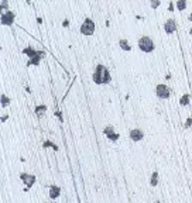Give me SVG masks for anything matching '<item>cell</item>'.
<instances>
[{
	"label": "cell",
	"mask_w": 192,
	"mask_h": 203,
	"mask_svg": "<svg viewBox=\"0 0 192 203\" xmlns=\"http://www.w3.org/2000/svg\"><path fill=\"white\" fill-rule=\"evenodd\" d=\"M110 80H112V76L109 69L105 65H97L93 71V82L97 85H105V83H109Z\"/></svg>",
	"instance_id": "6da1fadb"
},
{
	"label": "cell",
	"mask_w": 192,
	"mask_h": 203,
	"mask_svg": "<svg viewBox=\"0 0 192 203\" xmlns=\"http://www.w3.org/2000/svg\"><path fill=\"white\" fill-rule=\"evenodd\" d=\"M139 48L141 49L143 52H153L155 48V44L150 37L143 35V37L139 38Z\"/></svg>",
	"instance_id": "7a4b0ae2"
},
{
	"label": "cell",
	"mask_w": 192,
	"mask_h": 203,
	"mask_svg": "<svg viewBox=\"0 0 192 203\" xmlns=\"http://www.w3.org/2000/svg\"><path fill=\"white\" fill-rule=\"evenodd\" d=\"M80 32L83 35H92L95 32V23L92 21L89 17H86L85 20H83L82 26H80Z\"/></svg>",
	"instance_id": "3957f363"
},
{
	"label": "cell",
	"mask_w": 192,
	"mask_h": 203,
	"mask_svg": "<svg viewBox=\"0 0 192 203\" xmlns=\"http://www.w3.org/2000/svg\"><path fill=\"white\" fill-rule=\"evenodd\" d=\"M155 95L160 99H168L171 96V89L165 83H160V85L155 86Z\"/></svg>",
	"instance_id": "277c9868"
},
{
	"label": "cell",
	"mask_w": 192,
	"mask_h": 203,
	"mask_svg": "<svg viewBox=\"0 0 192 203\" xmlns=\"http://www.w3.org/2000/svg\"><path fill=\"white\" fill-rule=\"evenodd\" d=\"M1 24L3 26H11L13 24V21H14V13L13 11H4L3 14H1Z\"/></svg>",
	"instance_id": "5b68a950"
},
{
	"label": "cell",
	"mask_w": 192,
	"mask_h": 203,
	"mask_svg": "<svg viewBox=\"0 0 192 203\" xmlns=\"http://www.w3.org/2000/svg\"><path fill=\"white\" fill-rule=\"evenodd\" d=\"M103 133H105V135L110 141H117L119 140V134L114 133V127L113 126H106V127L103 128Z\"/></svg>",
	"instance_id": "8992f818"
},
{
	"label": "cell",
	"mask_w": 192,
	"mask_h": 203,
	"mask_svg": "<svg viewBox=\"0 0 192 203\" xmlns=\"http://www.w3.org/2000/svg\"><path fill=\"white\" fill-rule=\"evenodd\" d=\"M128 137H130L131 141H141L144 138V131L140 130V128H133V130H130Z\"/></svg>",
	"instance_id": "52a82bcc"
},
{
	"label": "cell",
	"mask_w": 192,
	"mask_h": 203,
	"mask_svg": "<svg viewBox=\"0 0 192 203\" xmlns=\"http://www.w3.org/2000/svg\"><path fill=\"white\" fill-rule=\"evenodd\" d=\"M20 179L26 183L27 188H31L32 185H34V182H35V177H34V175H30V174H26V172L20 174Z\"/></svg>",
	"instance_id": "ba28073f"
},
{
	"label": "cell",
	"mask_w": 192,
	"mask_h": 203,
	"mask_svg": "<svg viewBox=\"0 0 192 203\" xmlns=\"http://www.w3.org/2000/svg\"><path fill=\"white\" fill-rule=\"evenodd\" d=\"M164 30H165V32H168V34H172V32L176 31V23L174 18H168L165 23H164Z\"/></svg>",
	"instance_id": "9c48e42d"
},
{
	"label": "cell",
	"mask_w": 192,
	"mask_h": 203,
	"mask_svg": "<svg viewBox=\"0 0 192 203\" xmlns=\"http://www.w3.org/2000/svg\"><path fill=\"white\" fill-rule=\"evenodd\" d=\"M49 198L51 199H57L61 195V188L57 186V185H52V186H49Z\"/></svg>",
	"instance_id": "30bf717a"
},
{
	"label": "cell",
	"mask_w": 192,
	"mask_h": 203,
	"mask_svg": "<svg viewBox=\"0 0 192 203\" xmlns=\"http://www.w3.org/2000/svg\"><path fill=\"white\" fill-rule=\"evenodd\" d=\"M191 103V96L188 95V93H185V95H182L181 97H179V104L181 106H188Z\"/></svg>",
	"instance_id": "8fae6325"
},
{
	"label": "cell",
	"mask_w": 192,
	"mask_h": 203,
	"mask_svg": "<svg viewBox=\"0 0 192 203\" xmlns=\"http://www.w3.org/2000/svg\"><path fill=\"white\" fill-rule=\"evenodd\" d=\"M23 52L26 54V55H28L30 58H34V57H37V51L32 48V47H27V48L23 49Z\"/></svg>",
	"instance_id": "7c38bea8"
},
{
	"label": "cell",
	"mask_w": 192,
	"mask_h": 203,
	"mask_svg": "<svg viewBox=\"0 0 192 203\" xmlns=\"http://www.w3.org/2000/svg\"><path fill=\"white\" fill-rule=\"evenodd\" d=\"M150 185L151 186H157L158 185V172L154 171L151 174V178H150Z\"/></svg>",
	"instance_id": "4fadbf2b"
},
{
	"label": "cell",
	"mask_w": 192,
	"mask_h": 203,
	"mask_svg": "<svg viewBox=\"0 0 192 203\" xmlns=\"http://www.w3.org/2000/svg\"><path fill=\"white\" fill-rule=\"evenodd\" d=\"M119 45H120V48L124 49V51H130V49H131V47H130L128 41H127V40H124V38H122V40L119 41Z\"/></svg>",
	"instance_id": "5bb4252c"
},
{
	"label": "cell",
	"mask_w": 192,
	"mask_h": 203,
	"mask_svg": "<svg viewBox=\"0 0 192 203\" xmlns=\"http://www.w3.org/2000/svg\"><path fill=\"white\" fill-rule=\"evenodd\" d=\"M45 112H47V106L45 104H40V106L35 107V114L37 116H43Z\"/></svg>",
	"instance_id": "9a60e30c"
},
{
	"label": "cell",
	"mask_w": 192,
	"mask_h": 203,
	"mask_svg": "<svg viewBox=\"0 0 192 203\" xmlns=\"http://www.w3.org/2000/svg\"><path fill=\"white\" fill-rule=\"evenodd\" d=\"M176 9H178V10H185V9H187V1H184V0L176 1Z\"/></svg>",
	"instance_id": "2e32d148"
},
{
	"label": "cell",
	"mask_w": 192,
	"mask_h": 203,
	"mask_svg": "<svg viewBox=\"0 0 192 203\" xmlns=\"http://www.w3.org/2000/svg\"><path fill=\"white\" fill-rule=\"evenodd\" d=\"M9 104H10V99L3 93V95H1V106L6 107V106H9Z\"/></svg>",
	"instance_id": "e0dca14e"
},
{
	"label": "cell",
	"mask_w": 192,
	"mask_h": 203,
	"mask_svg": "<svg viewBox=\"0 0 192 203\" xmlns=\"http://www.w3.org/2000/svg\"><path fill=\"white\" fill-rule=\"evenodd\" d=\"M40 61H41V58H38V57H34V58H30V59H28L27 65H38V64H40Z\"/></svg>",
	"instance_id": "ac0fdd59"
},
{
	"label": "cell",
	"mask_w": 192,
	"mask_h": 203,
	"mask_svg": "<svg viewBox=\"0 0 192 203\" xmlns=\"http://www.w3.org/2000/svg\"><path fill=\"white\" fill-rule=\"evenodd\" d=\"M43 147H44V148H47V147H52L54 150H58V148H57V145H55V144H52L51 141H45V143H44V144H43Z\"/></svg>",
	"instance_id": "d6986e66"
},
{
	"label": "cell",
	"mask_w": 192,
	"mask_h": 203,
	"mask_svg": "<svg viewBox=\"0 0 192 203\" xmlns=\"http://www.w3.org/2000/svg\"><path fill=\"white\" fill-rule=\"evenodd\" d=\"M160 4H161L160 0H151V3H150V6H151L153 9H157V7H158Z\"/></svg>",
	"instance_id": "ffe728a7"
},
{
	"label": "cell",
	"mask_w": 192,
	"mask_h": 203,
	"mask_svg": "<svg viewBox=\"0 0 192 203\" xmlns=\"http://www.w3.org/2000/svg\"><path fill=\"white\" fill-rule=\"evenodd\" d=\"M184 127L185 128H191L192 127V117H188L185 120V124H184Z\"/></svg>",
	"instance_id": "44dd1931"
},
{
	"label": "cell",
	"mask_w": 192,
	"mask_h": 203,
	"mask_svg": "<svg viewBox=\"0 0 192 203\" xmlns=\"http://www.w3.org/2000/svg\"><path fill=\"white\" fill-rule=\"evenodd\" d=\"M37 57L43 59L44 57H45V52H44V51H37Z\"/></svg>",
	"instance_id": "7402d4cb"
},
{
	"label": "cell",
	"mask_w": 192,
	"mask_h": 203,
	"mask_svg": "<svg viewBox=\"0 0 192 203\" xmlns=\"http://www.w3.org/2000/svg\"><path fill=\"white\" fill-rule=\"evenodd\" d=\"M1 9L6 11V9H9V4H7L6 1H1Z\"/></svg>",
	"instance_id": "603a6c76"
},
{
	"label": "cell",
	"mask_w": 192,
	"mask_h": 203,
	"mask_svg": "<svg viewBox=\"0 0 192 203\" xmlns=\"http://www.w3.org/2000/svg\"><path fill=\"white\" fill-rule=\"evenodd\" d=\"M168 9H170V10H171V11L174 10V3H171V4H170V7H168Z\"/></svg>",
	"instance_id": "cb8c5ba5"
},
{
	"label": "cell",
	"mask_w": 192,
	"mask_h": 203,
	"mask_svg": "<svg viewBox=\"0 0 192 203\" xmlns=\"http://www.w3.org/2000/svg\"><path fill=\"white\" fill-rule=\"evenodd\" d=\"M189 21H192V13L189 14Z\"/></svg>",
	"instance_id": "d4e9b609"
},
{
	"label": "cell",
	"mask_w": 192,
	"mask_h": 203,
	"mask_svg": "<svg viewBox=\"0 0 192 203\" xmlns=\"http://www.w3.org/2000/svg\"><path fill=\"white\" fill-rule=\"evenodd\" d=\"M189 32H191V35H192V28H191V31H189Z\"/></svg>",
	"instance_id": "484cf974"
},
{
	"label": "cell",
	"mask_w": 192,
	"mask_h": 203,
	"mask_svg": "<svg viewBox=\"0 0 192 203\" xmlns=\"http://www.w3.org/2000/svg\"><path fill=\"white\" fill-rule=\"evenodd\" d=\"M155 203H160V202H158V200H157V202H155Z\"/></svg>",
	"instance_id": "4316f807"
}]
</instances>
